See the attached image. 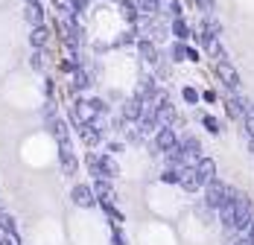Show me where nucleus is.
I'll return each instance as SVG.
<instances>
[{
  "instance_id": "f257e3e1",
  "label": "nucleus",
  "mask_w": 254,
  "mask_h": 245,
  "mask_svg": "<svg viewBox=\"0 0 254 245\" xmlns=\"http://www.w3.org/2000/svg\"><path fill=\"white\" fill-rule=\"evenodd\" d=\"M225 190H228V184H222L219 178L207 181V184H204V204H207L210 210H219L222 201H225Z\"/></svg>"
},
{
  "instance_id": "f03ea898",
  "label": "nucleus",
  "mask_w": 254,
  "mask_h": 245,
  "mask_svg": "<svg viewBox=\"0 0 254 245\" xmlns=\"http://www.w3.org/2000/svg\"><path fill=\"white\" fill-rule=\"evenodd\" d=\"M252 219H254V204H252V198L243 193L240 201H237V210H234V228H240L246 234V228L252 225Z\"/></svg>"
},
{
  "instance_id": "7ed1b4c3",
  "label": "nucleus",
  "mask_w": 254,
  "mask_h": 245,
  "mask_svg": "<svg viewBox=\"0 0 254 245\" xmlns=\"http://www.w3.org/2000/svg\"><path fill=\"white\" fill-rule=\"evenodd\" d=\"M70 201H73L76 207H85V210H91V207L100 204V198H97V193H94L91 184H76V187L70 190Z\"/></svg>"
},
{
  "instance_id": "20e7f679",
  "label": "nucleus",
  "mask_w": 254,
  "mask_h": 245,
  "mask_svg": "<svg viewBox=\"0 0 254 245\" xmlns=\"http://www.w3.org/2000/svg\"><path fill=\"white\" fill-rule=\"evenodd\" d=\"M178 146V134L173 125H161L158 131H155V152H170V149Z\"/></svg>"
},
{
  "instance_id": "39448f33",
  "label": "nucleus",
  "mask_w": 254,
  "mask_h": 245,
  "mask_svg": "<svg viewBox=\"0 0 254 245\" xmlns=\"http://www.w3.org/2000/svg\"><path fill=\"white\" fill-rule=\"evenodd\" d=\"M59 164H62V172L67 178H73L79 172V161H76V155H73V146L70 143H59Z\"/></svg>"
},
{
  "instance_id": "423d86ee",
  "label": "nucleus",
  "mask_w": 254,
  "mask_h": 245,
  "mask_svg": "<svg viewBox=\"0 0 254 245\" xmlns=\"http://www.w3.org/2000/svg\"><path fill=\"white\" fill-rule=\"evenodd\" d=\"M94 117H97V111H94L91 99H76V102H73V114H70V120H73V125H82V122H91Z\"/></svg>"
},
{
  "instance_id": "0eeeda50",
  "label": "nucleus",
  "mask_w": 254,
  "mask_h": 245,
  "mask_svg": "<svg viewBox=\"0 0 254 245\" xmlns=\"http://www.w3.org/2000/svg\"><path fill=\"white\" fill-rule=\"evenodd\" d=\"M79 128V137H82V143L88 149H94V146H100L102 143V128L100 125H94V122H82V125H76Z\"/></svg>"
},
{
  "instance_id": "6e6552de",
  "label": "nucleus",
  "mask_w": 254,
  "mask_h": 245,
  "mask_svg": "<svg viewBox=\"0 0 254 245\" xmlns=\"http://www.w3.org/2000/svg\"><path fill=\"white\" fill-rule=\"evenodd\" d=\"M143 111H146V102L140 97H131L123 102V120L126 122H137L140 117H143Z\"/></svg>"
},
{
  "instance_id": "1a4fd4ad",
  "label": "nucleus",
  "mask_w": 254,
  "mask_h": 245,
  "mask_svg": "<svg viewBox=\"0 0 254 245\" xmlns=\"http://www.w3.org/2000/svg\"><path fill=\"white\" fill-rule=\"evenodd\" d=\"M178 187H184L187 193H196V190L202 187V178H199L196 167H181V178H178Z\"/></svg>"
},
{
  "instance_id": "9d476101",
  "label": "nucleus",
  "mask_w": 254,
  "mask_h": 245,
  "mask_svg": "<svg viewBox=\"0 0 254 245\" xmlns=\"http://www.w3.org/2000/svg\"><path fill=\"white\" fill-rule=\"evenodd\" d=\"M216 76H219V82H222L225 88H231V91L240 85V73L231 67L228 61H216Z\"/></svg>"
},
{
  "instance_id": "9b49d317",
  "label": "nucleus",
  "mask_w": 254,
  "mask_h": 245,
  "mask_svg": "<svg viewBox=\"0 0 254 245\" xmlns=\"http://www.w3.org/2000/svg\"><path fill=\"white\" fill-rule=\"evenodd\" d=\"M47 131L56 137V143H70V128H67L64 120H59V117L47 120Z\"/></svg>"
},
{
  "instance_id": "f8f14e48",
  "label": "nucleus",
  "mask_w": 254,
  "mask_h": 245,
  "mask_svg": "<svg viewBox=\"0 0 254 245\" xmlns=\"http://www.w3.org/2000/svg\"><path fill=\"white\" fill-rule=\"evenodd\" d=\"M94 193H97V198L100 201H117V190L111 187V181L108 178H94Z\"/></svg>"
},
{
  "instance_id": "ddd939ff",
  "label": "nucleus",
  "mask_w": 254,
  "mask_h": 245,
  "mask_svg": "<svg viewBox=\"0 0 254 245\" xmlns=\"http://www.w3.org/2000/svg\"><path fill=\"white\" fill-rule=\"evenodd\" d=\"M47 41H50V29H47V24H38V26L29 29V44H32V50H44Z\"/></svg>"
},
{
  "instance_id": "4468645a",
  "label": "nucleus",
  "mask_w": 254,
  "mask_h": 245,
  "mask_svg": "<svg viewBox=\"0 0 254 245\" xmlns=\"http://www.w3.org/2000/svg\"><path fill=\"white\" fill-rule=\"evenodd\" d=\"M100 164H102V178L114 181V178L120 175V164L114 161V155H111V152H105V155H100Z\"/></svg>"
},
{
  "instance_id": "2eb2a0df",
  "label": "nucleus",
  "mask_w": 254,
  "mask_h": 245,
  "mask_svg": "<svg viewBox=\"0 0 254 245\" xmlns=\"http://www.w3.org/2000/svg\"><path fill=\"white\" fill-rule=\"evenodd\" d=\"M196 172H199V178H202V187L207 181H213V178H216V164H213V158H199Z\"/></svg>"
},
{
  "instance_id": "dca6fc26",
  "label": "nucleus",
  "mask_w": 254,
  "mask_h": 245,
  "mask_svg": "<svg viewBox=\"0 0 254 245\" xmlns=\"http://www.w3.org/2000/svg\"><path fill=\"white\" fill-rule=\"evenodd\" d=\"M24 18H26V24H29V26L44 24V3H26Z\"/></svg>"
},
{
  "instance_id": "f3484780",
  "label": "nucleus",
  "mask_w": 254,
  "mask_h": 245,
  "mask_svg": "<svg viewBox=\"0 0 254 245\" xmlns=\"http://www.w3.org/2000/svg\"><path fill=\"white\" fill-rule=\"evenodd\" d=\"M102 204V210H105V216H108V222H111V228H120V225H123V213H120V210H117V207H114V201H100Z\"/></svg>"
},
{
  "instance_id": "a211bd4d",
  "label": "nucleus",
  "mask_w": 254,
  "mask_h": 245,
  "mask_svg": "<svg viewBox=\"0 0 254 245\" xmlns=\"http://www.w3.org/2000/svg\"><path fill=\"white\" fill-rule=\"evenodd\" d=\"M85 167L94 178H102V164H100V152H88L85 155Z\"/></svg>"
},
{
  "instance_id": "6ab92c4d",
  "label": "nucleus",
  "mask_w": 254,
  "mask_h": 245,
  "mask_svg": "<svg viewBox=\"0 0 254 245\" xmlns=\"http://www.w3.org/2000/svg\"><path fill=\"white\" fill-rule=\"evenodd\" d=\"M0 231H3V234H9V237H15V234H18L15 216H12L9 210H0Z\"/></svg>"
},
{
  "instance_id": "aec40b11",
  "label": "nucleus",
  "mask_w": 254,
  "mask_h": 245,
  "mask_svg": "<svg viewBox=\"0 0 254 245\" xmlns=\"http://www.w3.org/2000/svg\"><path fill=\"white\" fill-rule=\"evenodd\" d=\"M29 67H32L35 73H44V67H47V56H44V50H32V56H29Z\"/></svg>"
},
{
  "instance_id": "412c9836",
  "label": "nucleus",
  "mask_w": 254,
  "mask_h": 245,
  "mask_svg": "<svg viewBox=\"0 0 254 245\" xmlns=\"http://www.w3.org/2000/svg\"><path fill=\"white\" fill-rule=\"evenodd\" d=\"M88 88H91V76L76 67V73H73V91H88Z\"/></svg>"
},
{
  "instance_id": "4be33fe9",
  "label": "nucleus",
  "mask_w": 254,
  "mask_h": 245,
  "mask_svg": "<svg viewBox=\"0 0 254 245\" xmlns=\"http://www.w3.org/2000/svg\"><path fill=\"white\" fill-rule=\"evenodd\" d=\"M137 50H140V56L152 64V61H158V53H155V47L149 44V41H137Z\"/></svg>"
},
{
  "instance_id": "5701e85b",
  "label": "nucleus",
  "mask_w": 254,
  "mask_h": 245,
  "mask_svg": "<svg viewBox=\"0 0 254 245\" xmlns=\"http://www.w3.org/2000/svg\"><path fill=\"white\" fill-rule=\"evenodd\" d=\"M173 35H176L178 41H184V38H190V29H187V24H184L181 18H176V21H173Z\"/></svg>"
},
{
  "instance_id": "b1692460",
  "label": "nucleus",
  "mask_w": 254,
  "mask_h": 245,
  "mask_svg": "<svg viewBox=\"0 0 254 245\" xmlns=\"http://www.w3.org/2000/svg\"><path fill=\"white\" fill-rule=\"evenodd\" d=\"M120 9H123V18L126 21H137V6L131 0H120Z\"/></svg>"
},
{
  "instance_id": "393cba45",
  "label": "nucleus",
  "mask_w": 254,
  "mask_h": 245,
  "mask_svg": "<svg viewBox=\"0 0 254 245\" xmlns=\"http://www.w3.org/2000/svg\"><path fill=\"white\" fill-rule=\"evenodd\" d=\"M202 125L210 131V134H219V131H222V122L216 120V117H210V114H204L202 117Z\"/></svg>"
},
{
  "instance_id": "a878e982",
  "label": "nucleus",
  "mask_w": 254,
  "mask_h": 245,
  "mask_svg": "<svg viewBox=\"0 0 254 245\" xmlns=\"http://www.w3.org/2000/svg\"><path fill=\"white\" fill-rule=\"evenodd\" d=\"M178 178H181V170H173V167H167V170L161 172V181L164 184H178Z\"/></svg>"
},
{
  "instance_id": "bb28decb",
  "label": "nucleus",
  "mask_w": 254,
  "mask_h": 245,
  "mask_svg": "<svg viewBox=\"0 0 254 245\" xmlns=\"http://www.w3.org/2000/svg\"><path fill=\"white\" fill-rule=\"evenodd\" d=\"M181 97H184V102H187V105H196V102H199V97H202V94H199L196 88H190V85H187V88L181 91Z\"/></svg>"
},
{
  "instance_id": "cd10ccee",
  "label": "nucleus",
  "mask_w": 254,
  "mask_h": 245,
  "mask_svg": "<svg viewBox=\"0 0 254 245\" xmlns=\"http://www.w3.org/2000/svg\"><path fill=\"white\" fill-rule=\"evenodd\" d=\"M187 50H190V47H184L181 41L173 44V50H170V53H173V61H187Z\"/></svg>"
},
{
  "instance_id": "c85d7f7f",
  "label": "nucleus",
  "mask_w": 254,
  "mask_h": 245,
  "mask_svg": "<svg viewBox=\"0 0 254 245\" xmlns=\"http://www.w3.org/2000/svg\"><path fill=\"white\" fill-rule=\"evenodd\" d=\"M243 131H246L249 137H254V114H246V117H243Z\"/></svg>"
},
{
  "instance_id": "c756f323",
  "label": "nucleus",
  "mask_w": 254,
  "mask_h": 245,
  "mask_svg": "<svg viewBox=\"0 0 254 245\" xmlns=\"http://www.w3.org/2000/svg\"><path fill=\"white\" fill-rule=\"evenodd\" d=\"M111 245H128V240L123 237V231H120V228H114V234H111Z\"/></svg>"
},
{
  "instance_id": "7c9ffc66",
  "label": "nucleus",
  "mask_w": 254,
  "mask_h": 245,
  "mask_svg": "<svg viewBox=\"0 0 254 245\" xmlns=\"http://www.w3.org/2000/svg\"><path fill=\"white\" fill-rule=\"evenodd\" d=\"M170 12H173V18H181V3L178 0H170Z\"/></svg>"
},
{
  "instance_id": "2f4dec72",
  "label": "nucleus",
  "mask_w": 254,
  "mask_h": 245,
  "mask_svg": "<svg viewBox=\"0 0 254 245\" xmlns=\"http://www.w3.org/2000/svg\"><path fill=\"white\" fill-rule=\"evenodd\" d=\"M44 117H47V120H53V117H56V108H53V102H47V105H44Z\"/></svg>"
},
{
  "instance_id": "473e14b6",
  "label": "nucleus",
  "mask_w": 254,
  "mask_h": 245,
  "mask_svg": "<svg viewBox=\"0 0 254 245\" xmlns=\"http://www.w3.org/2000/svg\"><path fill=\"white\" fill-rule=\"evenodd\" d=\"M108 152H111V155H117V152H123V143H108Z\"/></svg>"
},
{
  "instance_id": "72a5a7b5",
  "label": "nucleus",
  "mask_w": 254,
  "mask_h": 245,
  "mask_svg": "<svg viewBox=\"0 0 254 245\" xmlns=\"http://www.w3.org/2000/svg\"><path fill=\"white\" fill-rule=\"evenodd\" d=\"M246 237H249V240H252V245H254V219H252V225L246 228Z\"/></svg>"
},
{
  "instance_id": "f704fd0d",
  "label": "nucleus",
  "mask_w": 254,
  "mask_h": 245,
  "mask_svg": "<svg viewBox=\"0 0 254 245\" xmlns=\"http://www.w3.org/2000/svg\"><path fill=\"white\" fill-rule=\"evenodd\" d=\"M202 99H207V102H216V94H213V91H204Z\"/></svg>"
},
{
  "instance_id": "c9c22d12",
  "label": "nucleus",
  "mask_w": 254,
  "mask_h": 245,
  "mask_svg": "<svg viewBox=\"0 0 254 245\" xmlns=\"http://www.w3.org/2000/svg\"><path fill=\"white\" fill-rule=\"evenodd\" d=\"M234 245H252V240H249V237L243 234V237H240V240H237V243H234Z\"/></svg>"
},
{
  "instance_id": "e433bc0d",
  "label": "nucleus",
  "mask_w": 254,
  "mask_h": 245,
  "mask_svg": "<svg viewBox=\"0 0 254 245\" xmlns=\"http://www.w3.org/2000/svg\"><path fill=\"white\" fill-rule=\"evenodd\" d=\"M249 152L254 155V137H249Z\"/></svg>"
},
{
  "instance_id": "4c0bfd02",
  "label": "nucleus",
  "mask_w": 254,
  "mask_h": 245,
  "mask_svg": "<svg viewBox=\"0 0 254 245\" xmlns=\"http://www.w3.org/2000/svg\"><path fill=\"white\" fill-rule=\"evenodd\" d=\"M0 245H6V234L3 231H0Z\"/></svg>"
},
{
  "instance_id": "58836bf2",
  "label": "nucleus",
  "mask_w": 254,
  "mask_h": 245,
  "mask_svg": "<svg viewBox=\"0 0 254 245\" xmlns=\"http://www.w3.org/2000/svg\"><path fill=\"white\" fill-rule=\"evenodd\" d=\"M24 3H44V0H24Z\"/></svg>"
},
{
  "instance_id": "ea45409f",
  "label": "nucleus",
  "mask_w": 254,
  "mask_h": 245,
  "mask_svg": "<svg viewBox=\"0 0 254 245\" xmlns=\"http://www.w3.org/2000/svg\"><path fill=\"white\" fill-rule=\"evenodd\" d=\"M0 210H3V201H0Z\"/></svg>"
}]
</instances>
